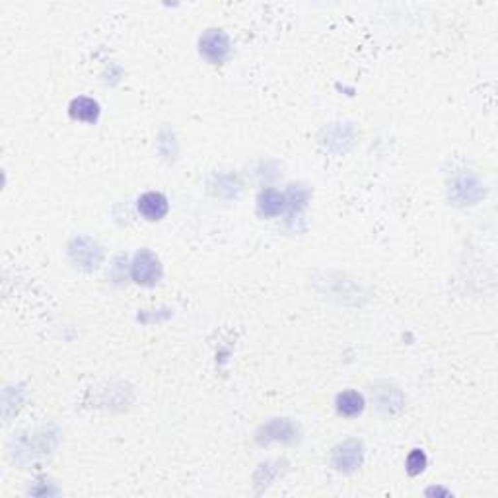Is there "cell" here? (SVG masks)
<instances>
[{
  "label": "cell",
  "mask_w": 498,
  "mask_h": 498,
  "mask_svg": "<svg viewBox=\"0 0 498 498\" xmlns=\"http://www.w3.org/2000/svg\"><path fill=\"white\" fill-rule=\"evenodd\" d=\"M162 277V267L150 251H142L132 263V279L139 284H156Z\"/></svg>",
  "instance_id": "cell-1"
},
{
  "label": "cell",
  "mask_w": 498,
  "mask_h": 498,
  "mask_svg": "<svg viewBox=\"0 0 498 498\" xmlns=\"http://www.w3.org/2000/svg\"><path fill=\"white\" fill-rule=\"evenodd\" d=\"M230 43L222 31L212 30L210 33H207L201 41V53L212 62H220L228 54Z\"/></svg>",
  "instance_id": "cell-2"
},
{
  "label": "cell",
  "mask_w": 498,
  "mask_h": 498,
  "mask_svg": "<svg viewBox=\"0 0 498 498\" xmlns=\"http://www.w3.org/2000/svg\"><path fill=\"white\" fill-rule=\"evenodd\" d=\"M139 212L146 220H160L168 214V199L162 193H144L139 199Z\"/></svg>",
  "instance_id": "cell-3"
},
{
  "label": "cell",
  "mask_w": 498,
  "mask_h": 498,
  "mask_svg": "<svg viewBox=\"0 0 498 498\" xmlns=\"http://www.w3.org/2000/svg\"><path fill=\"white\" fill-rule=\"evenodd\" d=\"M70 117L84 123H95L100 117V105L92 98H76L70 103Z\"/></svg>",
  "instance_id": "cell-4"
},
{
  "label": "cell",
  "mask_w": 498,
  "mask_h": 498,
  "mask_svg": "<svg viewBox=\"0 0 498 498\" xmlns=\"http://www.w3.org/2000/svg\"><path fill=\"white\" fill-rule=\"evenodd\" d=\"M259 212L263 216H279L280 212L284 210V204H286V199L284 195L274 191V189H265L263 193L259 195Z\"/></svg>",
  "instance_id": "cell-5"
},
{
  "label": "cell",
  "mask_w": 498,
  "mask_h": 498,
  "mask_svg": "<svg viewBox=\"0 0 498 498\" xmlns=\"http://www.w3.org/2000/svg\"><path fill=\"white\" fill-rule=\"evenodd\" d=\"M364 409V399L358 391H342L337 397V411L342 417H357Z\"/></svg>",
  "instance_id": "cell-6"
},
{
  "label": "cell",
  "mask_w": 498,
  "mask_h": 498,
  "mask_svg": "<svg viewBox=\"0 0 498 498\" xmlns=\"http://www.w3.org/2000/svg\"><path fill=\"white\" fill-rule=\"evenodd\" d=\"M427 467V456L422 450H412L409 456H407V473L409 475H420L424 471Z\"/></svg>",
  "instance_id": "cell-7"
}]
</instances>
